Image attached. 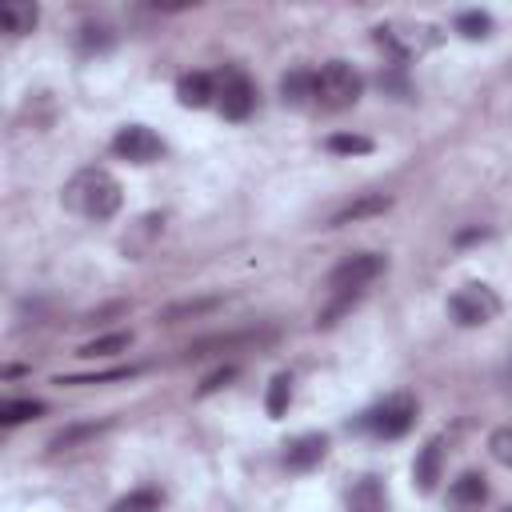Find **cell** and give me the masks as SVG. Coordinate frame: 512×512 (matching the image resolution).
<instances>
[{
    "instance_id": "cell-24",
    "label": "cell",
    "mask_w": 512,
    "mask_h": 512,
    "mask_svg": "<svg viewBox=\"0 0 512 512\" xmlns=\"http://www.w3.org/2000/svg\"><path fill=\"white\" fill-rule=\"evenodd\" d=\"M488 452L496 456V464L512 468V424H500V428L488 436Z\"/></svg>"
},
{
    "instance_id": "cell-18",
    "label": "cell",
    "mask_w": 512,
    "mask_h": 512,
    "mask_svg": "<svg viewBox=\"0 0 512 512\" xmlns=\"http://www.w3.org/2000/svg\"><path fill=\"white\" fill-rule=\"evenodd\" d=\"M220 300L216 296H200V300H180V304H168L164 312H160V320L164 324H180V320H192V316H204V312H212Z\"/></svg>"
},
{
    "instance_id": "cell-28",
    "label": "cell",
    "mask_w": 512,
    "mask_h": 512,
    "mask_svg": "<svg viewBox=\"0 0 512 512\" xmlns=\"http://www.w3.org/2000/svg\"><path fill=\"white\" fill-rule=\"evenodd\" d=\"M468 240H484V228H468V232L456 236V244H468Z\"/></svg>"
},
{
    "instance_id": "cell-19",
    "label": "cell",
    "mask_w": 512,
    "mask_h": 512,
    "mask_svg": "<svg viewBox=\"0 0 512 512\" xmlns=\"http://www.w3.org/2000/svg\"><path fill=\"white\" fill-rule=\"evenodd\" d=\"M132 344V332H108V336H96L88 344H80V356H116V352H128Z\"/></svg>"
},
{
    "instance_id": "cell-27",
    "label": "cell",
    "mask_w": 512,
    "mask_h": 512,
    "mask_svg": "<svg viewBox=\"0 0 512 512\" xmlns=\"http://www.w3.org/2000/svg\"><path fill=\"white\" fill-rule=\"evenodd\" d=\"M108 44H112L108 28H84V36H80V48H84V52H92V48H108Z\"/></svg>"
},
{
    "instance_id": "cell-15",
    "label": "cell",
    "mask_w": 512,
    "mask_h": 512,
    "mask_svg": "<svg viewBox=\"0 0 512 512\" xmlns=\"http://www.w3.org/2000/svg\"><path fill=\"white\" fill-rule=\"evenodd\" d=\"M36 20H40V8L32 0H8L0 8V24H4L8 36H28L36 28Z\"/></svg>"
},
{
    "instance_id": "cell-21",
    "label": "cell",
    "mask_w": 512,
    "mask_h": 512,
    "mask_svg": "<svg viewBox=\"0 0 512 512\" xmlns=\"http://www.w3.org/2000/svg\"><path fill=\"white\" fill-rule=\"evenodd\" d=\"M40 412H44L40 400H4L0 404V424L12 428V424H24V420H36Z\"/></svg>"
},
{
    "instance_id": "cell-1",
    "label": "cell",
    "mask_w": 512,
    "mask_h": 512,
    "mask_svg": "<svg viewBox=\"0 0 512 512\" xmlns=\"http://www.w3.org/2000/svg\"><path fill=\"white\" fill-rule=\"evenodd\" d=\"M64 204L84 220H112L124 204V188L108 168H80L64 184Z\"/></svg>"
},
{
    "instance_id": "cell-7",
    "label": "cell",
    "mask_w": 512,
    "mask_h": 512,
    "mask_svg": "<svg viewBox=\"0 0 512 512\" xmlns=\"http://www.w3.org/2000/svg\"><path fill=\"white\" fill-rule=\"evenodd\" d=\"M112 152L120 160H132V164H152L164 156V140L148 128V124H124L116 136H112Z\"/></svg>"
},
{
    "instance_id": "cell-11",
    "label": "cell",
    "mask_w": 512,
    "mask_h": 512,
    "mask_svg": "<svg viewBox=\"0 0 512 512\" xmlns=\"http://www.w3.org/2000/svg\"><path fill=\"white\" fill-rule=\"evenodd\" d=\"M348 512H388V492L380 476H360L348 488Z\"/></svg>"
},
{
    "instance_id": "cell-17",
    "label": "cell",
    "mask_w": 512,
    "mask_h": 512,
    "mask_svg": "<svg viewBox=\"0 0 512 512\" xmlns=\"http://www.w3.org/2000/svg\"><path fill=\"white\" fill-rule=\"evenodd\" d=\"M288 404H292V376H288V372H276V376H272V384H268L264 408H268V416H272V420H280V416L288 412Z\"/></svg>"
},
{
    "instance_id": "cell-2",
    "label": "cell",
    "mask_w": 512,
    "mask_h": 512,
    "mask_svg": "<svg viewBox=\"0 0 512 512\" xmlns=\"http://www.w3.org/2000/svg\"><path fill=\"white\" fill-rule=\"evenodd\" d=\"M364 92V80L352 64L344 60H328L320 72H316V104L328 108V112H340V108H352Z\"/></svg>"
},
{
    "instance_id": "cell-4",
    "label": "cell",
    "mask_w": 512,
    "mask_h": 512,
    "mask_svg": "<svg viewBox=\"0 0 512 512\" xmlns=\"http://www.w3.org/2000/svg\"><path fill=\"white\" fill-rule=\"evenodd\" d=\"M448 312H452L456 324H464V328H480V324L496 320V312H500V296H496L488 284H464L460 292H452Z\"/></svg>"
},
{
    "instance_id": "cell-29",
    "label": "cell",
    "mask_w": 512,
    "mask_h": 512,
    "mask_svg": "<svg viewBox=\"0 0 512 512\" xmlns=\"http://www.w3.org/2000/svg\"><path fill=\"white\" fill-rule=\"evenodd\" d=\"M504 512H512V508H504Z\"/></svg>"
},
{
    "instance_id": "cell-8",
    "label": "cell",
    "mask_w": 512,
    "mask_h": 512,
    "mask_svg": "<svg viewBox=\"0 0 512 512\" xmlns=\"http://www.w3.org/2000/svg\"><path fill=\"white\" fill-rule=\"evenodd\" d=\"M324 456H328V436L324 432H304V436L284 444V468H292V472H308Z\"/></svg>"
},
{
    "instance_id": "cell-26",
    "label": "cell",
    "mask_w": 512,
    "mask_h": 512,
    "mask_svg": "<svg viewBox=\"0 0 512 512\" xmlns=\"http://www.w3.org/2000/svg\"><path fill=\"white\" fill-rule=\"evenodd\" d=\"M236 376V364H224V368H216V372H208L204 380H200V396H208V392H216V388H224L228 380Z\"/></svg>"
},
{
    "instance_id": "cell-14",
    "label": "cell",
    "mask_w": 512,
    "mask_h": 512,
    "mask_svg": "<svg viewBox=\"0 0 512 512\" xmlns=\"http://www.w3.org/2000/svg\"><path fill=\"white\" fill-rule=\"evenodd\" d=\"M388 208H392V196H388V192H364V196H356L352 204H344V208L332 216V224L368 220V216H380V212H388Z\"/></svg>"
},
{
    "instance_id": "cell-25",
    "label": "cell",
    "mask_w": 512,
    "mask_h": 512,
    "mask_svg": "<svg viewBox=\"0 0 512 512\" xmlns=\"http://www.w3.org/2000/svg\"><path fill=\"white\" fill-rule=\"evenodd\" d=\"M156 232H164V216H160V212H152V216H144V220H140L136 236H132V240H124V252H140V240L148 244Z\"/></svg>"
},
{
    "instance_id": "cell-9",
    "label": "cell",
    "mask_w": 512,
    "mask_h": 512,
    "mask_svg": "<svg viewBox=\"0 0 512 512\" xmlns=\"http://www.w3.org/2000/svg\"><path fill=\"white\" fill-rule=\"evenodd\" d=\"M488 500V484L480 472H460L452 484H448V508L452 512H480Z\"/></svg>"
},
{
    "instance_id": "cell-5",
    "label": "cell",
    "mask_w": 512,
    "mask_h": 512,
    "mask_svg": "<svg viewBox=\"0 0 512 512\" xmlns=\"http://www.w3.org/2000/svg\"><path fill=\"white\" fill-rule=\"evenodd\" d=\"M380 272H384V256H380V252L344 256V260L328 272V292H364Z\"/></svg>"
},
{
    "instance_id": "cell-23",
    "label": "cell",
    "mask_w": 512,
    "mask_h": 512,
    "mask_svg": "<svg viewBox=\"0 0 512 512\" xmlns=\"http://www.w3.org/2000/svg\"><path fill=\"white\" fill-rule=\"evenodd\" d=\"M328 152L364 156V152H372V140H368V136H356V132H336V136H328Z\"/></svg>"
},
{
    "instance_id": "cell-22",
    "label": "cell",
    "mask_w": 512,
    "mask_h": 512,
    "mask_svg": "<svg viewBox=\"0 0 512 512\" xmlns=\"http://www.w3.org/2000/svg\"><path fill=\"white\" fill-rule=\"evenodd\" d=\"M112 512H160V492L156 488H136L112 504Z\"/></svg>"
},
{
    "instance_id": "cell-6",
    "label": "cell",
    "mask_w": 512,
    "mask_h": 512,
    "mask_svg": "<svg viewBox=\"0 0 512 512\" xmlns=\"http://www.w3.org/2000/svg\"><path fill=\"white\" fill-rule=\"evenodd\" d=\"M216 104L228 120H248V112L256 108V84L240 68H224L216 80Z\"/></svg>"
},
{
    "instance_id": "cell-13",
    "label": "cell",
    "mask_w": 512,
    "mask_h": 512,
    "mask_svg": "<svg viewBox=\"0 0 512 512\" xmlns=\"http://www.w3.org/2000/svg\"><path fill=\"white\" fill-rule=\"evenodd\" d=\"M212 96H216V80L208 72H184L176 80V100L184 108H204V104H212Z\"/></svg>"
},
{
    "instance_id": "cell-10",
    "label": "cell",
    "mask_w": 512,
    "mask_h": 512,
    "mask_svg": "<svg viewBox=\"0 0 512 512\" xmlns=\"http://www.w3.org/2000/svg\"><path fill=\"white\" fill-rule=\"evenodd\" d=\"M440 468H444V440L432 436V440L416 452V460H412V484H416L420 492H432L436 480H440Z\"/></svg>"
},
{
    "instance_id": "cell-20",
    "label": "cell",
    "mask_w": 512,
    "mask_h": 512,
    "mask_svg": "<svg viewBox=\"0 0 512 512\" xmlns=\"http://www.w3.org/2000/svg\"><path fill=\"white\" fill-rule=\"evenodd\" d=\"M456 32H460L464 40H484V36L492 32V16L480 12V8H468V12L456 16Z\"/></svg>"
},
{
    "instance_id": "cell-16",
    "label": "cell",
    "mask_w": 512,
    "mask_h": 512,
    "mask_svg": "<svg viewBox=\"0 0 512 512\" xmlns=\"http://www.w3.org/2000/svg\"><path fill=\"white\" fill-rule=\"evenodd\" d=\"M112 428V420H84V424H68L64 432H56L52 440H48V448L52 452H68V448H80V444H88V440H96L100 432H108Z\"/></svg>"
},
{
    "instance_id": "cell-3",
    "label": "cell",
    "mask_w": 512,
    "mask_h": 512,
    "mask_svg": "<svg viewBox=\"0 0 512 512\" xmlns=\"http://www.w3.org/2000/svg\"><path fill=\"white\" fill-rule=\"evenodd\" d=\"M412 420H416V400L404 396V392H396L384 404H376L372 412H364L360 416V428H368L380 440H396V436H404L412 428Z\"/></svg>"
},
{
    "instance_id": "cell-12",
    "label": "cell",
    "mask_w": 512,
    "mask_h": 512,
    "mask_svg": "<svg viewBox=\"0 0 512 512\" xmlns=\"http://www.w3.org/2000/svg\"><path fill=\"white\" fill-rule=\"evenodd\" d=\"M280 100L292 104V108L316 104V72H312V68H292V72L280 80Z\"/></svg>"
}]
</instances>
